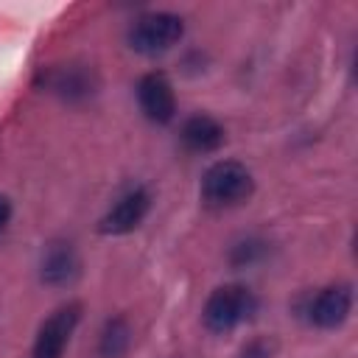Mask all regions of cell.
<instances>
[{
    "mask_svg": "<svg viewBox=\"0 0 358 358\" xmlns=\"http://www.w3.org/2000/svg\"><path fill=\"white\" fill-rule=\"evenodd\" d=\"M185 36V20L173 11H148L140 14L126 34V42L140 56H159L171 50Z\"/></svg>",
    "mask_w": 358,
    "mask_h": 358,
    "instance_id": "cell-3",
    "label": "cell"
},
{
    "mask_svg": "<svg viewBox=\"0 0 358 358\" xmlns=\"http://www.w3.org/2000/svg\"><path fill=\"white\" fill-rule=\"evenodd\" d=\"M8 221H11V199L6 193H0V235L8 227Z\"/></svg>",
    "mask_w": 358,
    "mask_h": 358,
    "instance_id": "cell-14",
    "label": "cell"
},
{
    "mask_svg": "<svg viewBox=\"0 0 358 358\" xmlns=\"http://www.w3.org/2000/svg\"><path fill=\"white\" fill-rule=\"evenodd\" d=\"M266 252H268L266 249V241H260V238H243V241H238L229 249V260H232V266L243 268V266H255L257 260H263Z\"/></svg>",
    "mask_w": 358,
    "mask_h": 358,
    "instance_id": "cell-12",
    "label": "cell"
},
{
    "mask_svg": "<svg viewBox=\"0 0 358 358\" xmlns=\"http://www.w3.org/2000/svg\"><path fill=\"white\" fill-rule=\"evenodd\" d=\"M255 190L252 171L238 159H218L201 173L199 196L210 210H227L246 201Z\"/></svg>",
    "mask_w": 358,
    "mask_h": 358,
    "instance_id": "cell-1",
    "label": "cell"
},
{
    "mask_svg": "<svg viewBox=\"0 0 358 358\" xmlns=\"http://www.w3.org/2000/svg\"><path fill=\"white\" fill-rule=\"evenodd\" d=\"M48 87L64 101H84L95 92V73L87 64H64L48 73Z\"/></svg>",
    "mask_w": 358,
    "mask_h": 358,
    "instance_id": "cell-9",
    "label": "cell"
},
{
    "mask_svg": "<svg viewBox=\"0 0 358 358\" xmlns=\"http://www.w3.org/2000/svg\"><path fill=\"white\" fill-rule=\"evenodd\" d=\"M81 322V305L64 302L59 305L36 330L31 358H64V350L70 347V338Z\"/></svg>",
    "mask_w": 358,
    "mask_h": 358,
    "instance_id": "cell-4",
    "label": "cell"
},
{
    "mask_svg": "<svg viewBox=\"0 0 358 358\" xmlns=\"http://www.w3.org/2000/svg\"><path fill=\"white\" fill-rule=\"evenodd\" d=\"M137 103H140V112L157 123V126H165L176 117V95H173V84L168 81L165 73L159 70H151L145 73L140 81H137Z\"/></svg>",
    "mask_w": 358,
    "mask_h": 358,
    "instance_id": "cell-6",
    "label": "cell"
},
{
    "mask_svg": "<svg viewBox=\"0 0 358 358\" xmlns=\"http://www.w3.org/2000/svg\"><path fill=\"white\" fill-rule=\"evenodd\" d=\"M148 210H151L148 190L145 187H131L106 210V215L101 218L98 229L103 235H129V232H134L145 221Z\"/></svg>",
    "mask_w": 358,
    "mask_h": 358,
    "instance_id": "cell-7",
    "label": "cell"
},
{
    "mask_svg": "<svg viewBox=\"0 0 358 358\" xmlns=\"http://www.w3.org/2000/svg\"><path fill=\"white\" fill-rule=\"evenodd\" d=\"M350 310H352V288L347 282L319 288L302 305L305 322L313 324V327H319V330H333V327L344 324L347 316H350Z\"/></svg>",
    "mask_w": 358,
    "mask_h": 358,
    "instance_id": "cell-5",
    "label": "cell"
},
{
    "mask_svg": "<svg viewBox=\"0 0 358 358\" xmlns=\"http://www.w3.org/2000/svg\"><path fill=\"white\" fill-rule=\"evenodd\" d=\"M179 137H182V143H185L187 151H193V154H210V151H218L224 145V137L227 134H224V126L215 117L199 112V115H190L182 123Z\"/></svg>",
    "mask_w": 358,
    "mask_h": 358,
    "instance_id": "cell-10",
    "label": "cell"
},
{
    "mask_svg": "<svg viewBox=\"0 0 358 358\" xmlns=\"http://www.w3.org/2000/svg\"><path fill=\"white\" fill-rule=\"evenodd\" d=\"M131 347V327L123 316H112L103 322L98 333V355L101 358H123Z\"/></svg>",
    "mask_w": 358,
    "mask_h": 358,
    "instance_id": "cell-11",
    "label": "cell"
},
{
    "mask_svg": "<svg viewBox=\"0 0 358 358\" xmlns=\"http://www.w3.org/2000/svg\"><path fill=\"white\" fill-rule=\"evenodd\" d=\"M255 313H257V296L241 282H227L207 296L201 308V322L210 333H229L243 322H249Z\"/></svg>",
    "mask_w": 358,
    "mask_h": 358,
    "instance_id": "cell-2",
    "label": "cell"
},
{
    "mask_svg": "<svg viewBox=\"0 0 358 358\" xmlns=\"http://www.w3.org/2000/svg\"><path fill=\"white\" fill-rule=\"evenodd\" d=\"M78 274H81V257L70 241H53L45 246L39 260V277L45 285L62 288L70 285Z\"/></svg>",
    "mask_w": 358,
    "mask_h": 358,
    "instance_id": "cell-8",
    "label": "cell"
},
{
    "mask_svg": "<svg viewBox=\"0 0 358 358\" xmlns=\"http://www.w3.org/2000/svg\"><path fill=\"white\" fill-rule=\"evenodd\" d=\"M274 352H277V341L271 336H255L238 350L235 358H274Z\"/></svg>",
    "mask_w": 358,
    "mask_h": 358,
    "instance_id": "cell-13",
    "label": "cell"
}]
</instances>
